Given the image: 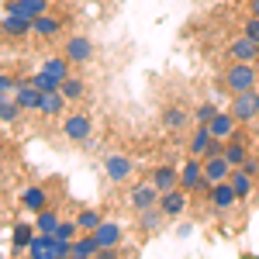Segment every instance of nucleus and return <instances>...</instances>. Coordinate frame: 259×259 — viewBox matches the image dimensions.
<instances>
[{"instance_id":"33","label":"nucleus","mask_w":259,"mask_h":259,"mask_svg":"<svg viewBox=\"0 0 259 259\" xmlns=\"http://www.w3.org/2000/svg\"><path fill=\"white\" fill-rule=\"evenodd\" d=\"M52 235H56V239H66V242H73L76 235H80V225H76V221H59Z\"/></svg>"},{"instance_id":"22","label":"nucleus","mask_w":259,"mask_h":259,"mask_svg":"<svg viewBox=\"0 0 259 259\" xmlns=\"http://www.w3.org/2000/svg\"><path fill=\"white\" fill-rule=\"evenodd\" d=\"M73 256L80 259H90V256H100V242L94 232H83V235H76L73 239Z\"/></svg>"},{"instance_id":"39","label":"nucleus","mask_w":259,"mask_h":259,"mask_svg":"<svg viewBox=\"0 0 259 259\" xmlns=\"http://www.w3.org/2000/svg\"><path fill=\"white\" fill-rule=\"evenodd\" d=\"M242 169H245L249 177H259V159H252V156H249V159L242 162Z\"/></svg>"},{"instance_id":"13","label":"nucleus","mask_w":259,"mask_h":259,"mask_svg":"<svg viewBox=\"0 0 259 259\" xmlns=\"http://www.w3.org/2000/svg\"><path fill=\"white\" fill-rule=\"evenodd\" d=\"M149 180H152V187L159 190V194H166V190H173V187H180V169L177 166H156L152 173H149Z\"/></svg>"},{"instance_id":"28","label":"nucleus","mask_w":259,"mask_h":259,"mask_svg":"<svg viewBox=\"0 0 259 259\" xmlns=\"http://www.w3.org/2000/svg\"><path fill=\"white\" fill-rule=\"evenodd\" d=\"M69 66H73V62L66 59V56H52V59H45L41 62V69H45V73H49V76H56V80H66V76H69Z\"/></svg>"},{"instance_id":"7","label":"nucleus","mask_w":259,"mask_h":259,"mask_svg":"<svg viewBox=\"0 0 259 259\" xmlns=\"http://www.w3.org/2000/svg\"><path fill=\"white\" fill-rule=\"evenodd\" d=\"M128 204H132V211L156 207V204H159V190L152 187V180H149V183H139V187H132V194H128Z\"/></svg>"},{"instance_id":"23","label":"nucleus","mask_w":259,"mask_h":259,"mask_svg":"<svg viewBox=\"0 0 259 259\" xmlns=\"http://www.w3.org/2000/svg\"><path fill=\"white\" fill-rule=\"evenodd\" d=\"M59 31H62V21H59V18H52L49 11H45V14H38V18L31 21V35L52 38V35H59Z\"/></svg>"},{"instance_id":"3","label":"nucleus","mask_w":259,"mask_h":259,"mask_svg":"<svg viewBox=\"0 0 259 259\" xmlns=\"http://www.w3.org/2000/svg\"><path fill=\"white\" fill-rule=\"evenodd\" d=\"M104 173L111 183H124V180L135 173V159L132 156H121V152H111L107 159H104Z\"/></svg>"},{"instance_id":"9","label":"nucleus","mask_w":259,"mask_h":259,"mask_svg":"<svg viewBox=\"0 0 259 259\" xmlns=\"http://www.w3.org/2000/svg\"><path fill=\"white\" fill-rule=\"evenodd\" d=\"M94 235H97L100 249H121V239H124V228H121L118 221H100L97 228H94Z\"/></svg>"},{"instance_id":"25","label":"nucleus","mask_w":259,"mask_h":259,"mask_svg":"<svg viewBox=\"0 0 259 259\" xmlns=\"http://www.w3.org/2000/svg\"><path fill=\"white\" fill-rule=\"evenodd\" d=\"M162 218H166V214H162L159 204H156V207H145V211H139V228L152 235V232H159V228H162Z\"/></svg>"},{"instance_id":"20","label":"nucleus","mask_w":259,"mask_h":259,"mask_svg":"<svg viewBox=\"0 0 259 259\" xmlns=\"http://www.w3.org/2000/svg\"><path fill=\"white\" fill-rule=\"evenodd\" d=\"M21 207H24V211H31V214L41 211V207H49V190L38 187V183H35V187H28V190L21 194Z\"/></svg>"},{"instance_id":"24","label":"nucleus","mask_w":259,"mask_h":259,"mask_svg":"<svg viewBox=\"0 0 259 259\" xmlns=\"http://www.w3.org/2000/svg\"><path fill=\"white\" fill-rule=\"evenodd\" d=\"M211 142H214L211 128H207V124H197V128H194V135H190V156L204 159V156H207V145H211Z\"/></svg>"},{"instance_id":"43","label":"nucleus","mask_w":259,"mask_h":259,"mask_svg":"<svg viewBox=\"0 0 259 259\" xmlns=\"http://www.w3.org/2000/svg\"><path fill=\"white\" fill-rule=\"evenodd\" d=\"M256 104H259V90H256Z\"/></svg>"},{"instance_id":"19","label":"nucleus","mask_w":259,"mask_h":259,"mask_svg":"<svg viewBox=\"0 0 259 259\" xmlns=\"http://www.w3.org/2000/svg\"><path fill=\"white\" fill-rule=\"evenodd\" d=\"M228 173H232V162L225 159V156H207L204 159V180L221 183V180H228Z\"/></svg>"},{"instance_id":"41","label":"nucleus","mask_w":259,"mask_h":259,"mask_svg":"<svg viewBox=\"0 0 259 259\" xmlns=\"http://www.w3.org/2000/svg\"><path fill=\"white\" fill-rule=\"evenodd\" d=\"M4 38H7V35H4V28H0V41H4Z\"/></svg>"},{"instance_id":"38","label":"nucleus","mask_w":259,"mask_h":259,"mask_svg":"<svg viewBox=\"0 0 259 259\" xmlns=\"http://www.w3.org/2000/svg\"><path fill=\"white\" fill-rule=\"evenodd\" d=\"M18 83H14V76H7V73H0V100L7 97V90H14Z\"/></svg>"},{"instance_id":"34","label":"nucleus","mask_w":259,"mask_h":259,"mask_svg":"<svg viewBox=\"0 0 259 259\" xmlns=\"http://www.w3.org/2000/svg\"><path fill=\"white\" fill-rule=\"evenodd\" d=\"M21 118V104L18 100H0V121H18Z\"/></svg>"},{"instance_id":"26","label":"nucleus","mask_w":259,"mask_h":259,"mask_svg":"<svg viewBox=\"0 0 259 259\" xmlns=\"http://www.w3.org/2000/svg\"><path fill=\"white\" fill-rule=\"evenodd\" d=\"M35 225H24V221H18L14 225V232H11V245H14V252H21V249H28L31 245V239H35Z\"/></svg>"},{"instance_id":"36","label":"nucleus","mask_w":259,"mask_h":259,"mask_svg":"<svg viewBox=\"0 0 259 259\" xmlns=\"http://www.w3.org/2000/svg\"><path fill=\"white\" fill-rule=\"evenodd\" d=\"M214 114H218V107H214V104H200L197 111H194V121H197V124H207Z\"/></svg>"},{"instance_id":"12","label":"nucleus","mask_w":259,"mask_h":259,"mask_svg":"<svg viewBox=\"0 0 259 259\" xmlns=\"http://www.w3.org/2000/svg\"><path fill=\"white\" fill-rule=\"evenodd\" d=\"M221 156H225V159L232 162V166H242V162H245V159H249V156H252V152H249V139L235 132L232 139L225 142V152H221Z\"/></svg>"},{"instance_id":"15","label":"nucleus","mask_w":259,"mask_h":259,"mask_svg":"<svg viewBox=\"0 0 259 259\" xmlns=\"http://www.w3.org/2000/svg\"><path fill=\"white\" fill-rule=\"evenodd\" d=\"M4 11H11V14H21V18H38L49 11V0H7L4 4Z\"/></svg>"},{"instance_id":"5","label":"nucleus","mask_w":259,"mask_h":259,"mask_svg":"<svg viewBox=\"0 0 259 259\" xmlns=\"http://www.w3.org/2000/svg\"><path fill=\"white\" fill-rule=\"evenodd\" d=\"M187 197H190V190H183V187H173V190L159 194L162 214H166V218H180V214L187 211Z\"/></svg>"},{"instance_id":"40","label":"nucleus","mask_w":259,"mask_h":259,"mask_svg":"<svg viewBox=\"0 0 259 259\" xmlns=\"http://www.w3.org/2000/svg\"><path fill=\"white\" fill-rule=\"evenodd\" d=\"M245 7H249V14H256V18H259V0H245Z\"/></svg>"},{"instance_id":"2","label":"nucleus","mask_w":259,"mask_h":259,"mask_svg":"<svg viewBox=\"0 0 259 259\" xmlns=\"http://www.w3.org/2000/svg\"><path fill=\"white\" fill-rule=\"evenodd\" d=\"M239 124H252L259 121V104H256V90H242V94H232V107H228Z\"/></svg>"},{"instance_id":"6","label":"nucleus","mask_w":259,"mask_h":259,"mask_svg":"<svg viewBox=\"0 0 259 259\" xmlns=\"http://www.w3.org/2000/svg\"><path fill=\"white\" fill-rule=\"evenodd\" d=\"M228 56H232V62H259V41H252L249 35H239L228 45Z\"/></svg>"},{"instance_id":"1","label":"nucleus","mask_w":259,"mask_h":259,"mask_svg":"<svg viewBox=\"0 0 259 259\" xmlns=\"http://www.w3.org/2000/svg\"><path fill=\"white\" fill-rule=\"evenodd\" d=\"M259 83V69L256 62H232L225 69V90L228 94H242V90H256Z\"/></svg>"},{"instance_id":"35","label":"nucleus","mask_w":259,"mask_h":259,"mask_svg":"<svg viewBox=\"0 0 259 259\" xmlns=\"http://www.w3.org/2000/svg\"><path fill=\"white\" fill-rule=\"evenodd\" d=\"M31 83H35L38 90H59V80H56V76H49L45 69H38V73L31 76Z\"/></svg>"},{"instance_id":"29","label":"nucleus","mask_w":259,"mask_h":259,"mask_svg":"<svg viewBox=\"0 0 259 259\" xmlns=\"http://www.w3.org/2000/svg\"><path fill=\"white\" fill-rule=\"evenodd\" d=\"M59 221H62V218L52 211V207H41V211H35V228H38V232H49V235H52Z\"/></svg>"},{"instance_id":"21","label":"nucleus","mask_w":259,"mask_h":259,"mask_svg":"<svg viewBox=\"0 0 259 259\" xmlns=\"http://www.w3.org/2000/svg\"><path fill=\"white\" fill-rule=\"evenodd\" d=\"M228 183L235 187V194H239V200H245L249 194H252V187H256V177H249L242 166H232V173H228Z\"/></svg>"},{"instance_id":"42","label":"nucleus","mask_w":259,"mask_h":259,"mask_svg":"<svg viewBox=\"0 0 259 259\" xmlns=\"http://www.w3.org/2000/svg\"><path fill=\"white\" fill-rule=\"evenodd\" d=\"M232 4H245V0H232Z\"/></svg>"},{"instance_id":"27","label":"nucleus","mask_w":259,"mask_h":259,"mask_svg":"<svg viewBox=\"0 0 259 259\" xmlns=\"http://www.w3.org/2000/svg\"><path fill=\"white\" fill-rule=\"evenodd\" d=\"M194 118V114H187L183 107H166L162 111V124L169 128V132H180V128H187V121Z\"/></svg>"},{"instance_id":"31","label":"nucleus","mask_w":259,"mask_h":259,"mask_svg":"<svg viewBox=\"0 0 259 259\" xmlns=\"http://www.w3.org/2000/svg\"><path fill=\"white\" fill-rule=\"evenodd\" d=\"M31 259H45L49 256V232H35V239H31V245L24 249Z\"/></svg>"},{"instance_id":"18","label":"nucleus","mask_w":259,"mask_h":259,"mask_svg":"<svg viewBox=\"0 0 259 259\" xmlns=\"http://www.w3.org/2000/svg\"><path fill=\"white\" fill-rule=\"evenodd\" d=\"M14 100L21 104V111H38V100H41V90L35 87V83H18L14 87Z\"/></svg>"},{"instance_id":"32","label":"nucleus","mask_w":259,"mask_h":259,"mask_svg":"<svg viewBox=\"0 0 259 259\" xmlns=\"http://www.w3.org/2000/svg\"><path fill=\"white\" fill-rule=\"evenodd\" d=\"M100 221H104V218H100V211H94V207H83L80 214H76V225H80V232H94Z\"/></svg>"},{"instance_id":"17","label":"nucleus","mask_w":259,"mask_h":259,"mask_svg":"<svg viewBox=\"0 0 259 259\" xmlns=\"http://www.w3.org/2000/svg\"><path fill=\"white\" fill-rule=\"evenodd\" d=\"M62 132H66L69 142H87L90 139V118L87 114H69V118L62 121Z\"/></svg>"},{"instance_id":"16","label":"nucleus","mask_w":259,"mask_h":259,"mask_svg":"<svg viewBox=\"0 0 259 259\" xmlns=\"http://www.w3.org/2000/svg\"><path fill=\"white\" fill-rule=\"evenodd\" d=\"M62 111H66V97H62V90H41L38 114H45V118H62Z\"/></svg>"},{"instance_id":"8","label":"nucleus","mask_w":259,"mask_h":259,"mask_svg":"<svg viewBox=\"0 0 259 259\" xmlns=\"http://www.w3.org/2000/svg\"><path fill=\"white\" fill-rule=\"evenodd\" d=\"M200 180H204V159H197V156H190V159L180 166V187L183 190H197L200 187Z\"/></svg>"},{"instance_id":"4","label":"nucleus","mask_w":259,"mask_h":259,"mask_svg":"<svg viewBox=\"0 0 259 259\" xmlns=\"http://www.w3.org/2000/svg\"><path fill=\"white\" fill-rule=\"evenodd\" d=\"M207 200H211V207H214L218 214H225V211H232V207L239 204V194H235V187H232L228 180H221V183H214V187H211Z\"/></svg>"},{"instance_id":"37","label":"nucleus","mask_w":259,"mask_h":259,"mask_svg":"<svg viewBox=\"0 0 259 259\" xmlns=\"http://www.w3.org/2000/svg\"><path fill=\"white\" fill-rule=\"evenodd\" d=\"M242 35H249L252 41H259V18L256 14H249V21L242 24Z\"/></svg>"},{"instance_id":"30","label":"nucleus","mask_w":259,"mask_h":259,"mask_svg":"<svg viewBox=\"0 0 259 259\" xmlns=\"http://www.w3.org/2000/svg\"><path fill=\"white\" fill-rule=\"evenodd\" d=\"M59 90H62V97H66V100H80L83 94H87V87H83L80 76H66V80L59 83Z\"/></svg>"},{"instance_id":"14","label":"nucleus","mask_w":259,"mask_h":259,"mask_svg":"<svg viewBox=\"0 0 259 259\" xmlns=\"http://www.w3.org/2000/svg\"><path fill=\"white\" fill-rule=\"evenodd\" d=\"M0 28H4V35H7V38H24V35H31V18H21V14L4 11Z\"/></svg>"},{"instance_id":"11","label":"nucleus","mask_w":259,"mask_h":259,"mask_svg":"<svg viewBox=\"0 0 259 259\" xmlns=\"http://www.w3.org/2000/svg\"><path fill=\"white\" fill-rule=\"evenodd\" d=\"M207 128H211V135H214V139H225V142H228L235 132H239V121H235V114H232V111H218L214 118L207 121Z\"/></svg>"},{"instance_id":"10","label":"nucleus","mask_w":259,"mask_h":259,"mask_svg":"<svg viewBox=\"0 0 259 259\" xmlns=\"http://www.w3.org/2000/svg\"><path fill=\"white\" fill-rule=\"evenodd\" d=\"M62 56H66L69 62H90V59H94V41L83 38V35H73V38L66 41Z\"/></svg>"}]
</instances>
